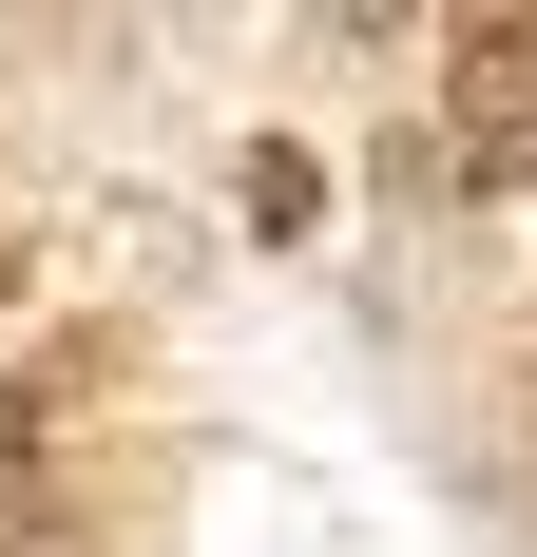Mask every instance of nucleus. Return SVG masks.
<instances>
[{
	"label": "nucleus",
	"mask_w": 537,
	"mask_h": 557,
	"mask_svg": "<svg viewBox=\"0 0 537 557\" xmlns=\"http://www.w3.org/2000/svg\"><path fill=\"white\" fill-rule=\"evenodd\" d=\"M58 404H77V366L58 385H0V557L58 539Z\"/></svg>",
	"instance_id": "nucleus-2"
},
{
	"label": "nucleus",
	"mask_w": 537,
	"mask_h": 557,
	"mask_svg": "<svg viewBox=\"0 0 537 557\" xmlns=\"http://www.w3.org/2000/svg\"><path fill=\"white\" fill-rule=\"evenodd\" d=\"M441 58H461V154L519 173V154H537V20H461Z\"/></svg>",
	"instance_id": "nucleus-1"
}]
</instances>
